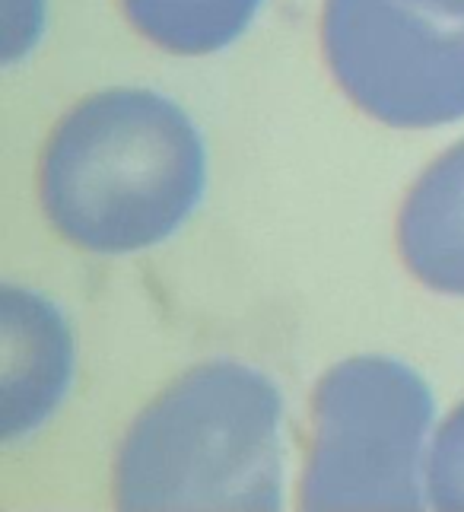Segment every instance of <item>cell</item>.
I'll return each instance as SVG.
<instances>
[{
	"mask_svg": "<svg viewBox=\"0 0 464 512\" xmlns=\"http://www.w3.org/2000/svg\"><path fill=\"white\" fill-rule=\"evenodd\" d=\"M207 182L201 125L150 86H105L74 102L48 131L35 172L45 223L99 258L140 255L178 236Z\"/></svg>",
	"mask_w": 464,
	"mask_h": 512,
	"instance_id": "obj_1",
	"label": "cell"
},
{
	"mask_svg": "<svg viewBox=\"0 0 464 512\" xmlns=\"http://www.w3.org/2000/svg\"><path fill=\"white\" fill-rule=\"evenodd\" d=\"M118 509H280L287 401L264 369L213 357L188 366L124 427L112 458Z\"/></svg>",
	"mask_w": 464,
	"mask_h": 512,
	"instance_id": "obj_2",
	"label": "cell"
},
{
	"mask_svg": "<svg viewBox=\"0 0 464 512\" xmlns=\"http://www.w3.org/2000/svg\"><path fill=\"white\" fill-rule=\"evenodd\" d=\"M436 423V395L420 369L391 353L337 360L312 388L296 503L423 509Z\"/></svg>",
	"mask_w": 464,
	"mask_h": 512,
	"instance_id": "obj_3",
	"label": "cell"
},
{
	"mask_svg": "<svg viewBox=\"0 0 464 512\" xmlns=\"http://www.w3.org/2000/svg\"><path fill=\"white\" fill-rule=\"evenodd\" d=\"M318 48L331 83L376 125L464 121V16L423 0H321Z\"/></svg>",
	"mask_w": 464,
	"mask_h": 512,
	"instance_id": "obj_4",
	"label": "cell"
},
{
	"mask_svg": "<svg viewBox=\"0 0 464 512\" xmlns=\"http://www.w3.org/2000/svg\"><path fill=\"white\" fill-rule=\"evenodd\" d=\"M77 376V338L39 290H0V439L26 443L58 414Z\"/></svg>",
	"mask_w": 464,
	"mask_h": 512,
	"instance_id": "obj_5",
	"label": "cell"
},
{
	"mask_svg": "<svg viewBox=\"0 0 464 512\" xmlns=\"http://www.w3.org/2000/svg\"><path fill=\"white\" fill-rule=\"evenodd\" d=\"M395 249L423 290L464 299V137L407 188L395 217Z\"/></svg>",
	"mask_w": 464,
	"mask_h": 512,
	"instance_id": "obj_6",
	"label": "cell"
},
{
	"mask_svg": "<svg viewBox=\"0 0 464 512\" xmlns=\"http://www.w3.org/2000/svg\"><path fill=\"white\" fill-rule=\"evenodd\" d=\"M121 20L172 58H213L242 42L267 0H115Z\"/></svg>",
	"mask_w": 464,
	"mask_h": 512,
	"instance_id": "obj_7",
	"label": "cell"
},
{
	"mask_svg": "<svg viewBox=\"0 0 464 512\" xmlns=\"http://www.w3.org/2000/svg\"><path fill=\"white\" fill-rule=\"evenodd\" d=\"M426 506L464 509V401L436 423L426 455Z\"/></svg>",
	"mask_w": 464,
	"mask_h": 512,
	"instance_id": "obj_8",
	"label": "cell"
},
{
	"mask_svg": "<svg viewBox=\"0 0 464 512\" xmlns=\"http://www.w3.org/2000/svg\"><path fill=\"white\" fill-rule=\"evenodd\" d=\"M48 29V0H4V64L26 61Z\"/></svg>",
	"mask_w": 464,
	"mask_h": 512,
	"instance_id": "obj_9",
	"label": "cell"
},
{
	"mask_svg": "<svg viewBox=\"0 0 464 512\" xmlns=\"http://www.w3.org/2000/svg\"><path fill=\"white\" fill-rule=\"evenodd\" d=\"M423 4H430L436 10H445L452 16H464V0H423Z\"/></svg>",
	"mask_w": 464,
	"mask_h": 512,
	"instance_id": "obj_10",
	"label": "cell"
}]
</instances>
